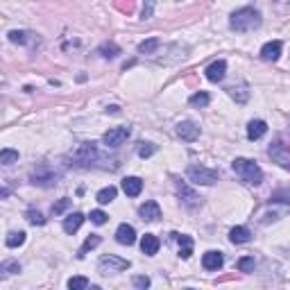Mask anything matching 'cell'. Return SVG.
I'll list each match as a JSON object with an SVG mask.
<instances>
[{"instance_id":"cell-10","label":"cell","mask_w":290,"mask_h":290,"mask_svg":"<svg viewBox=\"0 0 290 290\" xmlns=\"http://www.w3.org/2000/svg\"><path fill=\"white\" fill-rule=\"evenodd\" d=\"M139 215H141V220H145V222H154V220L161 218V209H159V204L150 199V202H145L139 207Z\"/></svg>"},{"instance_id":"cell-20","label":"cell","mask_w":290,"mask_h":290,"mask_svg":"<svg viewBox=\"0 0 290 290\" xmlns=\"http://www.w3.org/2000/svg\"><path fill=\"white\" fill-rule=\"evenodd\" d=\"M177 242H179V256H182L184 261L191 258V254H193V238L191 236H186V234L177 236Z\"/></svg>"},{"instance_id":"cell-3","label":"cell","mask_w":290,"mask_h":290,"mask_svg":"<svg viewBox=\"0 0 290 290\" xmlns=\"http://www.w3.org/2000/svg\"><path fill=\"white\" fill-rule=\"evenodd\" d=\"M186 175L193 184H202V186H211V184L218 182V170H211V168L204 166H191L186 170Z\"/></svg>"},{"instance_id":"cell-8","label":"cell","mask_w":290,"mask_h":290,"mask_svg":"<svg viewBox=\"0 0 290 290\" xmlns=\"http://www.w3.org/2000/svg\"><path fill=\"white\" fill-rule=\"evenodd\" d=\"M129 267V261H125V258H118L114 254H104L100 258V270H109V272H123Z\"/></svg>"},{"instance_id":"cell-36","label":"cell","mask_w":290,"mask_h":290,"mask_svg":"<svg viewBox=\"0 0 290 290\" xmlns=\"http://www.w3.org/2000/svg\"><path fill=\"white\" fill-rule=\"evenodd\" d=\"M116 7L125 14H131L134 12V0H116Z\"/></svg>"},{"instance_id":"cell-28","label":"cell","mask_w":290,"mask_h":290,"mask_svg":"<svg viewBox=\"0 0 290 290\" xmlns=\"http://www.w3.org/2000/svg\"><path fill=\"white\" fill-rule=\"evenodd\" d=\"M98 245H100V236L91 234V236H88L86 240H84V245H82V250H80V258H82L84 254H86L88 250H93V247H98Z\"/></svg>"},{"instance_id":"cell-26","label":"cell","mask_w":290,"mask_h":290,"mask_svg":"<svg viewBox=\"0 0 290 290\" xmlns=\"http://www.w3.org/2000/svg\"><path fill=\"white\" fill-rule=\"evenodd\" d=\"M254 256H242L238 258V263H236V267H238L240 272H254Z\"/></svg>"},{"instance_id":"cell-19","label":"cell","mask_w":290,"mask_h":290,"mask_svg":"<svg viewBox=\"0 0 290 290\" xmlns=\"http://www.w3.org/2000/svg\"><path fill=\"white\" fill-rule=\"evenodd\" d=\"M82 222H84V215L80 213V211H75V213L66 215V220H64V231H66V234H75V231L82 227Z\"/></svg>"},{"instance_id":"cell-18","label":"cell","mask_w":290,"mask_h":290,"mask_svg":"<svg viewBox=\"0 0 290 290\" xmlns=\"http://www.w3.org/2000/svg\"><path fill=\"white\" fill-rule=\"evenodd\" d=\"M267 131V125L265 120H252L250 125H247V139L250 141H258L263 134Z\"/></svg>"},{"instance_id":"cell-17","label":"cell","mask_w":290,"mask_h":290,"mask_svg":"<svg viewBox=\"0 0 290 290\" xmlns=\"http://www.w3.org/2000/svg\"><path fill=\"white\" fill-rule=\"evenodd\" d=\"M229 240L234 242V245H242V242H250V240H252V231L247 229V227H234V229L229 231Z\"/></svg>"},{"instance_id":"cell-27","label":"cell","mask_w":290,"mask_h":290,"mask_svg":"<svg viewBox=\"0 0 290 290\" xmlns=\"http://www.w3.org/2000/svg\"><path fill=\"white\" fill-rule=\"evenodd\" d=\"M9 36V41H12V43H20V46H25L30 41V32H18V30H12V32L7 34Z\"/></svg>"},{"instance_id":"cell-4","label":"cell","mask_w":290,"mask_h":290,"mask_svg":"<svg viewBox=\"0 0 290 290\" xmlns=\"http://www.w3.org/2000/svg\"><path fill=\"white\" fill-rule=\"evenodd\" d=\"M30 182H32L34 186L50 188V186H55V184L59 182V172H55L48 166H41V168H36L32 175H30Z\"/></svg>"},{"instance_id":"cell-34","label":"cell","mask_w":290,"mask_h":290,"mask_svg":"<svg viewBox=\"0 0 290 290\" xmlns=\"http://www.w3.org/2000/svg\"><path fill=\"white\" fill-rule=\"evenodd\" d=\"M107 218L109 215L104 213V211H91V215H88V220H91L93 225H104L107 222Z\"/></svg>"},{"instance_id":"cell-31","label":"cell","mask_w":290,"mask_h":290,"mask_svg":"<svg viewBox=\"0 0 290 290\" xmlns=\"http://www.w3.org/2000/svg\"><path fill=\"white\" fill-rule=\"evenodd\" d=\"M88 286V279L86 277H73V279H68V288L71 290H82V288H86Z\"/></svg>"},{"instance_id":"cell-22","label":"cell","mask_w":290,"mask_h":290,"mask_svg":"<svg viewBox=\"0 0 290 290\" xmlns=\"http://www.w3.org/2000/svg\"><path fill=\"white\" fill-rule=\"evenodd\" d=\"M116 186H107V188H102V191H100L98 195H96V199L100 204H109V202H114L116 199Z\"/></svg>"},{"instance_id":"cell-13","label":"cell","mask_w":290,"mask_h":290,"mask_svg":"<svg viewBox=\"0 0 290 290\" xmlns=\"http://www.w3.org/2000/svg\"><path fill=\"white\" fill-rule=\"evenodd\" d=\"M281 48H283L281 41H270V43H265V46L261 48V59H265V61H277L279 57H281Z\"/></svg>"},{"instance_id":"cell-24","label":"cell","mask_w":290,"mask_h":290,"mask_svg":"<svg viewBox=\"0 0 290 290\" xmlns=\"http://www.w3.org/2000/svg\"><path fill=\"white\" fill-rule=\"evenodd\" d=\"M157 48H159V39H157V36H152V39L143 41V43H139V52H141V55H152Z\"/></svg>"},{"instance_id":"cell-33","label":"cell","mask_w":290,"mask_h":290,"mask_svg":"<svg viewBox=\"0 0 290 290\" xmlns=\"http://www.w3.org/2000/svg\"><path fill=\"white\" fill-rule=\"evenodd\" d=\"M157 152V147L152 143H139V157H143V159H147V157H152Z\"/></svg>"},{"instance_id":"cell-12","label":"cell","mask_w":290,"mask_h":290,"mask_svg":"<svg viewBox=\"0 0 290 290\" xmlns=\"http://www.w3.org/2000/svg\"><path fill=\"white\" fill-rule=\"evenodd\" d=\"M222 263H225L222 252L211 250V252H207V254L202 256V265H204V270H220V267H222Z\"/></svg>"},{"instance_id":"cell-30","label":"cell","mask_w":290,"mask_h":290,"mask_svg":"<svg viewBox=\"0 0 290 290\" xmlns=\"http://www.w3.org/2000/svg\"><path fill=\"white\" fill-rule=\"evenodd\" d=\"M191 104L193 107H207L209 104V93L199 91V93H195V96H191Z\"/></svg>"},{"instance_id":"cell-25","label":"cell","mask_w":290,"mask_h":290,"mask_svg":"<svg viewBox=\"0 0 290 290\" xmlns=\"http://www.w3.org/2000/svg\"><path fill=\"white\" fill-rule=\"evenodd\" d=\"M14 161H18V152H16V150H9V147H5V150L0 152V163H3V166H12Z\"/></svg>"},{"instance_id":"cell-15","label":"cell","mask_w":290,"mask_h":290,"mask_svg":"<svg viewBox=\"0 0 290 290\" xmlns=\"http://www.w3.org/2000/svg\"><path fill=\"white\" fill-rule=\"evenodd\" d=\"M159 247H161V242L154 234H145L143 238H141V252H143L145 256H154L157 252H159Z\"/></svg>"},{"instance_id":"cell-35","label":"cell","mask_w":290,"mask_h":290,"mask_svg":"<svg viewBox=\"0 0 290 290\" xmlns=\"http://www.w3.org/2000/svg\"><path fill=\"white\" fill-rule=\"evenodd\" d=\"M68 207H71V199H68V197H61L59 202H57L55 207H52V215H59V213H64V211H66Z\"/></svg>"},{"instance_id":"cell-14","label":"cell","mask_w":290,"mask_h":290,"mask_svg":"<svg viewBox=\"0 0 290 290\" xmlns=\"http://www.w3.org/2000/svg\"><path fill=\"white\" fill-rule=\"evenodd\" d=\"M227 75V61H213L209 68H207V80L209 82H222Z\"/></svg>"},{"instance_id":"cell-9","label":"cell","mask_w":290,"mask_h":290,"mask_svg":"<svg viewBox=\"0 0 290 290\" xmlns=\"http://www.w3.org/2000/svg\"><path fill=\"white\" fill-rule=\"evenodd\" d=\"M177 136L182 141H188V143H191V141H197L199 139V127L193 123V120H182V123L177 125Z\"/></svg>"},{"instance_id":"cell-23","label":"cell","mask_w":290,"mask_h":290,"mask_svg":"<svg viewBox=\"0 0 290 290\" xmlns=\"http://www.w3.org/2000/svg\"><path fill=\"white\" fill-rule=\"evenodd\" d=\"M98 52L104 57V59H114V57H118V55H120V48H118L116 43H102Z\"/></svg>"},{"instance_id":"cell-5","label":"cell","mask_w":290,"mask_h":290,"mask_svg":"<svg viewBox=\"0 0 290 290\" xmlns=\"http://www.w3.org/2000/svg\"><path fill=\"white\" fill-rule=\"evenodd\" d=\"M100 159L98 157V147H96V143H82L80 147H77L75 152H73V161L77 163V166H93Z\"/></svg>"},{"instance_id":"cell-37","label":"cell","mask_w":290,"mask_h":290,"mask_svg":"<svg viewBox=\"0 0 290 290\" xmlns=\"http://www.w3.org/2000/svg\"><path fill=\"white\" fill-rule=\"evenodd\" d=\"M152 12H154V0H145V7H143V20L152 18Z\"/></svg>"},{"instance_id":"cell-29","label":"cell","mask_w":290,"mask_h":290,"mask_svg":"<svg viewBox=\"0 0 290 290\" xmlns=\"http://www.w3.org/2000/svg\"><path fill=\"white\" fill-rule=\"evenodd\" d=\"M0 272H3V277L14 274V272H20V263L18 261H5L3 265H0Z\"/></svg>"},{"instance_id":"cell-16","label":"cell","mask_w":290,"mask_h":290,"mask_svg":"<svg viewBox=\"0 0 290 290\" xmlns=\"http://www.w3.org/2000/svg\"><path fill=\"white\" fill-rule=\"evenodd\" d=\"M123 191H125V195H129V197H136V195H141V191H143V182H141L139 177H125Z\"/></svg>"},{"instance_id":"cell-6","label":"cell","mask_w":290,"mask_h":290,"mask_svg":"<svg viewBox=\"0 0 290 290\" xmlns=\"http://www.w3.org/2000/svg\"><path fill=\"white\" fill-rule=\"evenodd\" d=\"M129 127H114V129H109L107 134L102 136V143L107 145V147H120L125 143V141L129 139Z\"/></svg>"},{"instance_id":"cell-1","label":"cell","mask_w":290,"mask_h":290,"mask_svg":"<svg viewBox=\"0 0 290 290\" xmlns=\"http://www.w3.org/2000/svg\"><path fill=\"white\" fill-rule=\"evenodd\" d=\"M229 28L234 32H252V30L261 28V14L254 7H242L238 12L231 14Z\"/></svg>"},{"instance_id":"cell-11","label":"cell","mask_w":290,"mask_h":290,"mask_svg":"<svg viewBox=\"0 0 290 290\" xmlns=\"http://www.w3.org/2000/svg\"><path fill=\"white\" fill-rule=\"evenodd\" d=\"M116 240L120 242V245H134L136 242V229L131 225H127V222H123L116 229Z\"/></svg>"},{"instance_id":"cell-32","label":"cell","mask_w":290,"mask_h":290,"mask_svg":"<svg viewBox=\"0 0 290 290\" xmlns=\"http://www.w3.org/2000/svg\"><path fill=\"white\" fill-rule=\"evenodd\" d=\"M28 222H30V225H39V227H41V225H46V218L39 213V211L30 209V211H28Z\"/></svg>"},{"instance_id":"cell-2","label":"cell","mask_w":290,"mask_h":290,"mask_svg":"<svg viewBox=\"0 0 290 290\" xmlns=\"http://www.w3.org/2000/svg\"><path fill=\"white\" fill-rule=\"evenodd\" d=\"M231 168H234V172L238 175L245 184H250V186H261L263 182V170L258 168L256 161H250V159H234L231 161Z\"/></svg>"},{"instance_id":"cell-21","label":"cell","mask_w":290,"mask_h":290,"mask_svg":"<svg viewBox=\"0 0 290 290\" xmlns=\"http://www.w3.org/2000/svg\"><path fill=\"white\" fill-rule=\"evenodd\" d=\"M23 242H25V231H9L7 238H5L7 247H20Z\"/></svg>"},{"instance_id":"cell-38","label":"cell","mask_w":290,"mask_h":290,"mask_svg":"<svg viewBox=\"0 0 290 290\" xmlns=\"http://www.w3.org/2000/svg\"><path fill=\"white\" fill-rule=\"evenodd\" d=\"M134 286L136 288H150V279H147V277H134Z\"/></svg>"},{"instance_id":"cell-7","label":"cell","mask_w":290,"mask_h":290,"mask_svg":"<svg viewBox=\"0 0 290 290\" xmlns=\"http://www.w3.org/2000/svg\"><path fill=\"white\" fill-rule=\"evenodd\" d=\"M177 195L182 197V202L186 204L188 209H195V207H199V204H202V197H199V195L195 193L193 188H188L186 182H177Z\"/></svg>"}]
</instances>
